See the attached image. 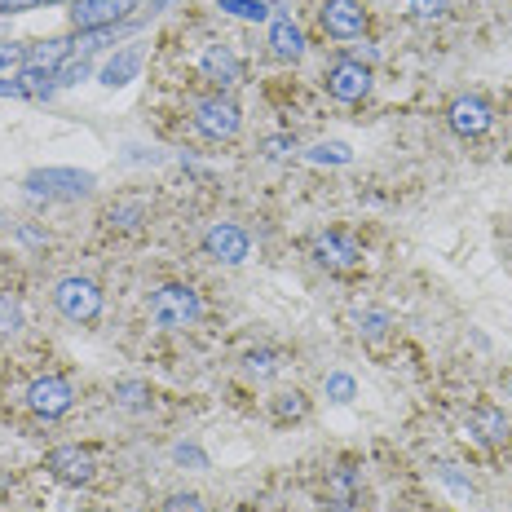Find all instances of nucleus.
<instances>
[{"mask_svg": "<svg viewBox=\"0 0 512 512\" xmlns=\"http://www.w3.org/2000/svg\"><path fill=\"white\" fill-rule=\"evenodd\" d=\"M504 393H508V398H512V376H508V384H504Z\"/></svg>", "mask_w": 512, "mask_h": 512, "instance_id": "35", "label": "nucleus"}, {"mask_svg": "<svg viewBox=\"0 0 512 512\" xmlns=\"http://www.w3.org/2000/svg\"><path fill=\"white\" fill-rule=\"evenodd\" d=\"M146 221H151V212H146L142 199H120V204L106 208V226H111V230L133 234V230H142Z\"/></svg>", "mask_w": 512, "mask_h": 512, "instance_id": "17", "label": "nucleus"}, {"mask_svg": "<svg viewBox=\"0 0 512 512\" xmlns=\"http://www.w3.org/2000/svg\"><path fill=\"white\" fill-rule=\"evenodd\" d=\"M137 0H71V23L80 31H102L133 9Z\"/></svg>", "mask_w": 512, "mask_h": 512, "instance_id": "11", "label": "nucleus"}, {"mask_svg": "<svg viewBox=\"0 0 512 512\" xmlns=\"http://www.w3.org/2000/svg\"><path fill=\"white\" fill-rule=\"evenodd\" d=\"M53 305L71 323H93L102 314V287L93 279H80V274H67V279H58V287H53Z\"/></svg>", "mask_w": 512, "mask_h": 512, "instance_id": "2", "label": "nucleus"}, {"mask_svg": "<svg viewBox=\"0 0 512 512\" xmlns=\"http://www.w3.org/2000/svg\"><path fill=\"white\" fill-rule=\"evenodd\" d=\"M314 261L323 265V270H354V265L362 261V248L354 234L345 230H327L314 239Z\"/></svg>", "mask_w": 512, "mask_h": 512, "instance_id": "10", "label": "nucleus"}, {"mask_svg": "<svg viewBox=\"0 0 512 512\" xmlns=\"http://www.w3.org/2000/svg\"><path fill=\"white\" fill-rule=\"evenodd\" d=\"M23 62H27V45H18V40H5V45H0V71L23 67Z\"/></svg>", "mask_w": 512, "mask_h": 512, "instance_id": "30", "label": "nucleus"}, {"mask_svg": "<svg viewBox=\"0 0 512 512\" xmlns=\"http://www.w3.org/2000/svg\"><path fill=\"white\" fill-rule=\"evenodd\" d=\"M36 5H67V0H36Z\"/></svg>", "mask_w": 512, "mask_h": 512, "instance_id": "34", "label": "nucleus"}, {"mask_svg": "<svg viewBox=\"0 0 512 512\" xmlns=\"http://www.w3.org/2000/svg\"><path fill=\"white\" fill-rule=\"evenodd\" d=\"M221 9L234 18H248V23H261V18H270V5L265 0H221Z\"/></svg>", "mask_w": 512, "mask_h": 512, "instance_id": "23", "label": "nucleus"}, {"mask_svg": "<svg viewBox=\"0 0 512 512\" xmlns=\"http://www.w3.org/2000/svg\"><path fill=\"white\" fill-rule=\"evenodd\" d=\"M464 429L477 437L482 446H504L508 442V415L499 411V407H490V402H477L473 411H468V420H464Z\"/></svg>", "mask_w": 512, "mask_h": 512, "instance_id": "14", "label": "nucleus"}, {"mask_svg": "<svg viewBox=\"0 0 512 512\" xmlns=\"http://www.w3.org/2000/svg\"><path fill=\"white\" fill-rule=\"evenodd\" d=\"M23 332V305L14 292H0V336H18Z\"/></svg>", "mask_w": 512, "mask_h": 512, "instance_id": "21", "label": "nucleus"}, {"mask_svg": "<svg viewBox=\"0 0 512 512\" xmlns=\"http://www.w3.org/2000/svg\"><path fill=\"white\" fill-rule=\"evenodd\" d=\"M71 402H76V389H71L62 376H40L27 384V407L36 415H45V420H53V415H67Z\"/></svg>", "mask_w": 512, "mask_h": 512, "instance_id": "9", "label": "nucleus"}, {"mask_svg": "<svg viewBox=\"0 0 512 512\" xmlns=\"http://www.w3.org/2000/svg\"><path fill=\"white\" fill-rule=\"evenodd\" d=\"M199 314H204V301L190 283H164L151 296V323L164 327V332H186V327L199 323Z\"/></svg>", "mask_w": 512, "mask_h": 512, "instance_id": "1", "label": "nucleus"}, {"mask_svg": "<svg viewBox=\"0 0 512 512\" xmlns=\"http://www.w3.org/2000/svg\"><path fill=\"white\" fill-rule=\"evenodd\" d=\"M31 5H36V0H0V14H23Z\"/></svg>", "mask_w": 512, "mask_h": 512, "instance_id": "33", "label": "nucleus"}, {"mask_svg": "<svg viewBox=\"0 0 512 512\" xmlns=\"http://www.w3.org/2000/svg\"><path fill=\"white\" fill-rule=\"evenodd\" d=\"M98 186L93 173H80V168H36L27 177V190L31 195H62V199H80Z\"/></svg>", "mask_w": 512, "mask_h": 512, "instance_id": "4", "label": "nucleus"}, {"mask_svg": "<svg viewBox=\"0 0 512 512\" xmlns=\"http://www.w3.org/2000/svg\"><path fill=\"white\" fill-rule=\"evenodd\" d=\"M309 411L305 393L292 389V393H279V402H274V420H301V415Z\"/></svg>", "mask_w": 512, "mask_h": 512, "instance_id": "24", "label": "nucleus"}, {"mask_svg": "<svg viewBox=\"0 0 512 512\" xmlns=\"http://www.w3.org/2000/svg\"><path fill=\"white\" fill-rule=\"evenodd\" d=\"M446 124L460 137H486L490 124H495V106H490L482 93H460V98L446 106Z\"/></svg>", "mask_w": 512, "mask_h": 512, "instance_id": "5", "label": "nucleus"}, {"mask_svg": "<svg viewBox=\"0 0 512 512\" xmlns=\"http://www.w3.org/2000/svg\"><path fill=\"white\" fill-rule=\"evenodd\" d=\"M71 53V40H45V45H31L27 49V67H58L62 58Z\"/></svg>", "mask_w": 512, "mask_h": 512, "instance_id": "20", "label": "nucleus"}, {"mask_svg": "<svg viewBox=\"0 0 512 512\" xmlns=\"http://www.w3.org/2000/svg\"><path fill=\"white\" fill-rule=\"evenodd\" d=\"M204 252L221 265H239V261H248V234L239 226H230V221H221V226H212L204 234Z\"/></svg>", "mask_w": 512, "mask_h": 512, "instance_id": "13", "label": "nucleus"}, {"mask_svg": "<svg viewBox=\"0 0 512 512\" xmlns=\"http://www.w3.org/2000/svg\"><path fill=\"white\" fill-rule=\"evenodd\" d=\"M239 124H243V115L226 93H208V98L195 102V128L208 142H230V137L239 133Z\"/></svg>", "mask_w": 512, "mask_h": 512, "instance_id": "3", "label": "nucleus"}, {"mask_svg": "<svg viewBox=\"0 0 512 512\" xmlns=\"http://www.w3.org/2000/svg\"><path fill=\"white\" fill-rule=\"evenodd\" d=\"M270 53L274 58H283V62H296L305 53V36H301V27L292 23V18H274L270 23Z\"/></svg>", "mask_w": 512, "mask_h": 512, "instance_id": "16", "label": "nucleus"}, {"mask_svg": "<svg viewBox=\"0 0 512 512\" xmlns=\"http://www.w3.org/2000/svg\"><path fill=\"white\" fill-rule=\"evenodd\" d=\"M164 512H208V508H204V499H199L195 490H177V495H168Z\"/></svg>", "mask_w": 512, "mask_h": 512, "instance_id": "27", "label": "nucleus"}, {"mask_svg": "<svg viewBox=\"0 0 512 512\" xmlns=\"http://www.w3.org/2000/svg\"><path fill=\"white\" fill-rule=\"evenodd\" d=\"M407 5H411V14H415V18L433 23V18H442L446 9H451V0H407Z\"/></svg>", "mask_w": 512, "mask_h": 512, "instance_id": "28", "label": "nucleus"}, {"mask_svg": "<svg viewBox=\"0 0 512 512\" xmlns=\"http://www.w3.org/2000/svg\"><path fill=\"white\" fill-rule=\"evenodd\" d=\"M45 468L58 482H71V486H89L93 482V455L89 451H80V446H58V451H49V460H45Z\"/></svg>", "mask_w": 512, "mask_h": 512, "instance_id": "12", "label": "nucleus"}, {"mask_svg": "<svg viewBox=\"0 0 512 512\" xmlns=\"http://www.w3.org/2000/svg\"><path fill=\"white\" fill-rule=\"evenodd\" d=\"M137 67H142V58H137V49L115 53V58L102 67V84H106V89H124V84L137 76Z\"/></svg>", "mask_w": 512, "mask_h": 512, "instance_id": "18", "label": "nucleus"}, {"mask_svg": "<svg viewBox=\"0 0 512 512\" xmlns=\"http://www.w3.org/2000/svg\"><path fill=\"white\" fill-rule=\"evenodd\" d=\"M358 332L367 340H384L389 336V314H380V309H371V314H358Z\"/></svg>", "mask_w": 512, "mask_h": 512, "instance_id": "25", "label": "nucleus"}, {"mask_svg": "<svg viewBox=\"0 0 512 512\" xmlns=\"http://www.w3.org/2000/svg\"><path fill=\"white\" fill-rule=\"evenodd\" d=\"M199 71H204V80H212L217 89H234V84L243 80L239 58H234L226 45H208V49H204V58H199Z\"/></svg>", "mask_w": 512, "mask_h": 512, "instance_id": "15", "label": "nucleus"}, {"mask_svg": "<svg viewBox=\"0 0 512 512\" xmlns=\"http://www.w3.org/2000/svg\"><path fill=\"white\" fill-rule=\"evenodd\" d=\"M279 367H283V354H279V349H248V354H243V371H248V376H256V380H270Z\"/></svg>", "mask_w": 512, "mask_h": 512, "instance_id": "19", "label": "nucleus"}, {"mask_svg": "<svg viewBox=\"0 0 512 512\" xmlns=\"http://www.w3.org/2000/svg\"><path fill=\"white\" fill-rule=\"evenodd\" d=\"M115 398H120V407H128V411H146V407H151V393H146V384H133V380L115 384Z\"/></svg>", "mask_w": 512, "mask_h": 512, "instance_id": "22", "label": "nucleus"}, {"mask_svg": "<svg viewBox=\"0 0 512 512\" xmlns=\"http://www.w3.org/2000/svg\"><path fill=\"white\" fill-rule=\"evenodd\" d=\"M318 23H323V31L332 40H362V31H367V9H362L358 0H323Z\"/></svg>", "mask_w": 512, "mask_h": 512, "instance_id": "6", "label": "nucleus"}, {"mask_svg": "<svg viewBox=\"0 0 512 512\" xmlns=\"http://www.w3.org/2000/svg\"><path fill=\"white\" fill-rule=\"evenodd\" d=\"M354 380H349V376H340V371H336V376H327V398H332V402H354Z\"/></svg>", "mask_w": 512, "mask_h": 512, "instance_id": "29", "label": "nucleus"}, {"mask_svg": "<svg viewBox=\"0 0 512 512\" xmlns=\"http://www.w3.org/2000/svg\"><path fill=\"white\" fill-rule=\"evenodd\" d=\"M296 151V137H270V155L274 159H283V155H292Z\"/></svg>", "mask_w": 512, "mask_h": 512, "instance_id": "32", "label": "nucleus"}, {"mask_svg": "<svg viewBox=\"0 0 512 512\" xmlns=\"http://www.w3.org/2000/svg\"><path fill=\"white\" fill-rule=\"evenodd\" d=\"M323 84L336 102H362L371 93V67H362V62H354V58H340V62L327 67Z\"/></svg>", "mask_w": 512, "mask_h": 512, "instance_id": "7", "label": "nucleus"}, {"mask_svg": "<svg viewBox=\"0 0 512 512\" xmlns=\"http://www.w3.org/2000/svg\"><path fill=\"white\" fill-rule=\"evenodd\" d=\"M437 473H442V477H446V482H451L455 490H460V495H473V486H468V482H464V477H460V473H455V464H437Z\"/></svg>", "mask_w": 512, "mask_h": 512, "instance_id": "31", "label": "nucleus"}, {"mask_svg": "<svg viewBox=\"0 0 512 512\" xmlns=\"http://www.w3.org/2000/svg\"><path fill=\"white\" fill-rule=\"evenodd\" d=\"M309 159H314V164H349V146L345 142H323V146H314V151H309Z\"/></svg>", "mask_w": 512, "mask_h": 512, "instance_id": "26", "label": "nucleus"}, {"mask_svg": "<svg viewBox=\"0 0 512 512\" xmlns=\"http://www.w3.org/2000/svg\"><path fill=\"white\" fill-rule=\"evenodd\" d=\"M323 512H367V495H362V473L354 464H340L327 477V499Z\"/></svg>", "mask_w": 512, "mask_h": 512, "instance_id": "8", "label": "nucleus"}]
</instances>
